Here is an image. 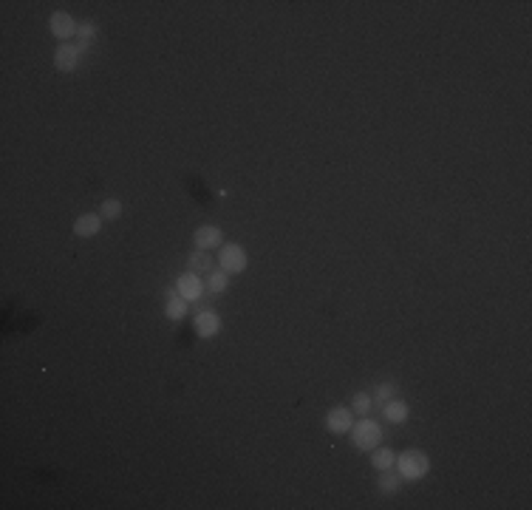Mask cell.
<instances>
[{"label": "cell", "mask_w": 532, "mask_h": 510, "mask_svg": "<svg viewBox=\"0 0 532 510\" xmlns=\"http://www.w3.org/2000/svg\"><path fill=\"white\" fill-rule=\"evenodd\" d=\"M207 289H210L213 295H221L229 289V272L224 269H213L210 275H207Z\"/></svg>", "instance_id": "cell-17"}, {"label": "cell", "mask_w": 532, "mask_h": 510, "mask_svg": "<svg viewBox=\"0 0 532 510\" xmlns=\"http://www.w3.org/2000/svg\"><path fill=\"white\" fill-rule=\"evenodd\" d=\"M371 406H374V400H371V394H365V391H357V397L351 400V411L357 417H365L368 411H371Z\"/></svg>", "instance_id": "cell-19"}, {"label": "cell", "mask_w": 532, "mask_h": 510, "mask_svg": "<svg viewBox=\"0 0 532 510\" xmlns=\"http://www.w3.org/2000/svg\"><path fill=\"white\" fill-rule=\"evenodd\" d=\"M394 462H397V454L391 451V448H380V445H377V448L371 451V468L380 471V474L394 468Z\"/></svg>", "instance_id": "cell-14"}, {"label": "cell", "mask_w": 532, "mask_h": 510, "mask_svg": "<svg viewBox=\"0 0 532 510\" xmlns=\"http://www.w3.org/2000/svg\"><path fill=\"white\" fill-rule=\"evenodd\" d=\"M394 394H397V383L394 380H385L374 388V400L377 403H388V400H394Z\"/></svg>", "instance_id": "cell-20"}, {"label": "cell", "mask_w": 532, "mask_h": 510, "mask_svg": "<svg viewBox=\"0 0 532 510\" xmlns=\"http://www.w3.org/2000/svg\"><path fill=\"white\" fill-rule=\"evenodd\" d=\"M196 250H204V252H210V250H221L224 247V233H221V227L216 224H204L196 230Z\"/></svg>", "instance_id": "cell-7"}, {"label": "cell", "mask_w": 532, "mask_h": 510, "mask_svg": "<svg viewBox=\"0 0 532 510\" xmlns=\"http://www.w3.org/2000/svg\"><path fill=\"white\" fill-rule=\"evenodd\" d=\"M187 269L196 275H210L216 269V261H213V255H207L204 250H196L187 255Z\"/></svg>", "instance_id": "cell-13"}, {"label": "cell", "mask_w": 532, "mask_h": 510, "mask_svg": "<svg viewBox=\"0 0 532 510\" xmlns=\"http://www.w3.org/2000/svg\"><path fill=\"white\" fill-rule=\"evenodd\" d=\"M204 289H207V287L201 284V275H196V272H190V269L176 281V292H178L184 300H187V304H190V300H201Z\"/></svg>", "instance_id": "cell-9"}, {"label": "cell", "mask_w": 532, "mask_h": 510, "mask_svg": "<svg viewBox=\"0 0 532 510\" xmlns=\"http://www.w3.org/2000/svg\"><path fill=\"white\" fill-rule=\"evenodd\" d=\"M80 57H82V52L77 49V43H60L57 52H54V68L62 74H71L80 65Z\"/></svg>", "instance_id": "cell-6"}, {"label": "cell", "mask_w": 532, "mask_h": 510, "mask_svg": "<svg viewBox=\"0 0 532 510\" xmlns=\"http://www.w3.org/2000/svg\"><path fill=\"white\" fill-rule=\"evenodd\" d=\"M377 488H380L382 496H394V494L402 488V476H400V474H391V471H382Z\"/></svg>", "instance_id": "cell-16"}, {"label": "cell", "mask_w": 532, "mask_h": 510, "mask_svg": "<svg viewBox=\"0 0 532 510\" xmlns=\"http://www.w3.org/2000/svg\"><path fill=\"white\" fill-rule=\"evenodd\" d=\"M94 40H97V26H94V23H82V26L77 29V49H80L82 54L91 52Z\"/></svg>", "instance_id": "cell-15"}, {"label": "cell", "mask_w": 532, "mask_h": 510, "mask_svg": "<svg viewBox=\"0 0 532 510\" xmlns=\"http://www.w3.org/2000/svg\"><path fill=\"white\" fill-rule=\"evenodd\" d=\"M49 29H51V34L60 40V43H71L74 37H77V23H74V17L68 14V12H54L51 17H49Z\"/></svg>", "instance_id": "cell-4"}, {"label": "cell", "mask_w": 532, "mask_h": 510, "mask_svg": "<svg viewBox=\"0 0 532 510\" xmlns=\"http://www.w3.org/2000/svg\"><path fill=\"white\" fill-rule=\"evenodd\" d=\"M354 425V411L345 408V406H337L326 414V431L329 434H349Z\"/></svg>", "instance_id": "cell-8"}, {"label": "cell", "mask_w": 532, "mask_h": 510, "mask_svg": "<svg viewBox=\"0 0 532 510\" xmlns=\"http://www.w3.org/2000/svg\"><path fill=\"white\" fill-rule=\"evenodd\" d=\"M193 329L198 337L204 340H213L218 332H221V318L216 309H201L196 318H193Z\"/></svg>", "instance_id": "cell-5"}, {"label": "cell", "mask_w": 532, "mask_h": 510, "mask_svg": "<svg viewBox=\"0 0 532 510\" xmlns=\"http://www.w3.org/2000/svg\"><path fill=\"white\" fill-rule=\"evenodd\" d=\"M408 414H410V408H408L405 400H388V403H382V420L391 423V425H402L408 420Z\"/></svg>", "instance_id": "cell-11"}, {"label": "cell", "mask_w": 532, "mask_h": 510, "mask_svg": "<svg viewBox=\"0 0 532 510\" xmlns=\"http://www.w3.org/2000/svg\"><path fill=\"white\" fill-rule=\"evenodd\" d=\"M218 261H221V269L229 272V275H238L246 269L249 258H246V250L241 244H224L221 247V255H218Z\"/></svg>", "instance_id": "cell-3"}, {"label": "cell", "mask_w": 532, "mask_h": 510, "mask_svg": "<svg viewBox=\"0 0 532 510\" xmlns=\"http://www.w3.org/2000/svg\"><path fill=\"white\" fill-rule=\"evenodd\" d=\"M165 318H167V320H173V323H178V320H184V318H187V300H184V298H181L176 289H167Z\"/></svg>", "instance_id": "cell-12"}, {"label": "cell", "mask_w": 532, "mask_h": 510, "mask_svg": "<svg viewBox=\"0 0 532 510\" xmlns=\"http://www.w3.org/2000/svg\"><path fill=\"white\" fill-rule=\"evenodd\" d=\"M351 436V445L357 448V451H368L371 454L380 443H382V436H385V431H382V425L377 423V420H368V417H360V420H354V425H351V431H349Z\"/></svg>", "instance_id": "cell-2"}, {"label": "cell", "mask_w": 532, "mask_h": 510, "mask_svg": "<svg viewBox=\"0 0 532 510\" xmlns=\"http://www.w3.org/2000/svg\"><path fill=\"white\" fill-rule=\"evenodd\" d=\"M394 465H397L402 482H419V479H425L430 474V459H428V454L425 451H416V448L402 451L397 456Z\"/></svg>", "instance_id": "cell-1"}, {"label": "cell", "mask_w": 532, "mask_h": 510, "mask_svg": "<svg viewBox=\"0 0 532 510\" xmlns=\"http://www.w3.org/2000/svg\"><path fill=\"white\" fill-rule=\"evenodd\" d=\"M100 216H102L105 221H117V219L122 216V201H119V199H105V201L100 204Z\"/></svg>", "instance_id": "cell-18"}, {"label": "cell", "mask_w": 532, "mask_h": 510, "mask_svg": "<svg viewBox=\"0 0 532 510\" xmlns=\"http://www.w3.org/2000/svg\"><path fill=\"white\" fill-rule=\"evenodd\" d=\"M102 216L100 213H85V216H80L77 221H74V236H80V239H94L100 230H102Z\"/></svg>", "instance_id": "cell-10"}]
</instances>
